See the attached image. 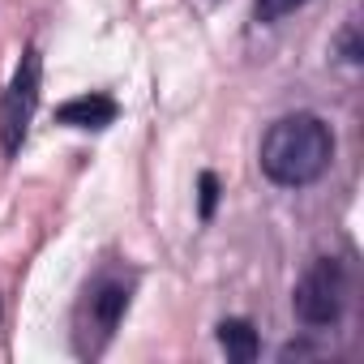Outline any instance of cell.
<instances>
[{"mask_svg": "<svg viewBox=\"0 0 364 364\" xmlns=\"http://www.w3.org/2000/svg\"><path fill=\"white\" fill-rule=\"evenodd\" d=\"M262 176L279 189H304L330 171L334 163V133L317 112H291L279 116L257 150Z\"/></svg>", "mask_w": 364, "mask_h": 364, "instance_id": "cell-1", "label": "cell"}, {"mask_svg": "<svg viewBox=\"0 0 364 364\" xmlns=\"http://www.w3.org/2000/svg\"><path fill=\"white\" fill-rule=\"evenodd\" d=\"M343 304H347V270H343V262L338 257H317L300 274V283L291 291L296 317L304 326H313V330H326V326H338Z\"/></svg>", "mask_w": 364, "mask_h": 364, "instance_id": "cell-2", "label": "cell"}, {"mask_svg": "<svg viewBox=\"0 0 364 364\" xmlns=\"http://www.w3.org/2000/svg\"><path fill=\"white\" fill-rule=\"evenodd\" d=\"M39 90H43V56L39 48H26L22 52V65L14 69V82L0 99V150L9 159L22 150L26 133H31V120H35V107H39Z\"/></svg>", "mask_w": 364, "mask_h": 364, "instance_id": "cell-3", "label": "cell"}, {"mask_svg": "<svg viewBox=\"0 0 364 364\" xmlns=\"http://www.w3.org/2000/svg\"><path fill=\"white\" fill-rule=\"evenodd\" d=\"M129 296H133V283L120 274H103L99 283H90L86 304L77 313V351L82 355H99L112 343L120 317L129 313Z\"/></svg>", "mask_w": 364, "mask_h": 364, "instance_id": "cell-4", "label": "cell"}, {"mask_svg": "<svg viewBox=\"0 0 364 364\" xmlns=\"http://www.w3.org/2000/svg\"><path fill=\"white\" fill-rule=\"evenodd\" d=\"M56 120L69 124V129H107L116 120V99L112 95H99V90L77 95V99H69V103L56 107Z\"/></svg>", "mask_w": 364, "mask_h": 364, "instance_id": "cell-5", "label": "cell"}, {"mask_svg": "<svg viewBox=\"0 0 364 364\" xmlns=\"http://www.w3.org/2000/svg\"><path fill=\"white\" fill-rule=\"evenodd\" d=\"M219 347L228 351V360L249 364V360H257L262 338H257V330H253L245 317H228V321H219Z\"/></svg>", "mask_w": 364, "mask_h": 364, "instance_id": "cell-6", "label": "cell"}, {"mask_svg": "<svg viewBox=\"0 0 364 364\" xmlns=\"http://www.w3.org/2000/svg\"><path fill=\"white\" fill-rule=\"evenodd\" d=\"M304 5V0H253V18L262 22V26H274V22H283L287 14H296Z\"/></svg>", "mask_w": 364, "mask_h": 364, "instance_id": "cell-7", "label": "cell"}, {"mask_svg": "<svg viewBox=\"0 0 364 364\" xmlns=\"http://www.w3.org/2000/svg\"><path fill=\"white\" fill-rule=\"evenodd\" d=\"M215 202H219V176L215 171H202L198 176V210H202V219L215 215Z\"/></svg>", "mask_w": 364, "mask_h": 364, "instance_id": "cell-8", "label": "cell"}, {"mask_svg": "<svg viewBox=\"0 0 364 364\" xmlns=\"http://www.w3.org/2000/svg\"><path fill=\"white\" fill-rule=\"evenodd\" d=\"M338 56L347 60V65H360L364 60V48H360V26L351 22V26H343V35H338Z\"/></svg>", "mask_w": 364, "mask_h": 364, "instance_id": "cell-9", "label": "cell"}]
</instances>
